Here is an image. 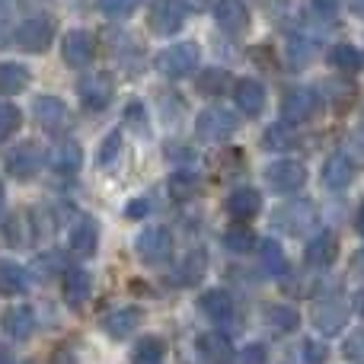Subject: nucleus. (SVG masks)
Returning a JSON list of instances; mask_svg holds the SVG:
<instances>
[{
    "instance_id": "nucleus-1",
    "label": "nucleus",
    "mask_w": 364,
    "mask_h": 364,
    "mask_svg": "<svg viewBox=\"0 0 364 364\" xmlns=\"http://www.w3.org/2000/svg\"><path fill=\"white\" fill-rule=\"evenodd\" d=\"M51 38H55V19L38 13V16H29L19 23L13 42H16L23 51H29V55H42V51H48Z\"/></svg>"
},
{
    "instance_id": "nucleus-2",
    "label": "nucleus",
    "mask_w": 364,
    "mask_h": 364,
    "mask_svg": "<svg viewBox=\"0 0 364 364\" xmlns=\"http://www.w3.org/2000/svg\"><path fill=\"white\" fill-rule=\"evenodd\" d=\"M195 68H198V45L195 42L170 45L157 55V70L164 77H188Z\"/></svg>"
},
{
    "instance_id": "nucleus-3",
    "label": "nucleus",
    "mask_w": 364,
    "mask_h": 364,
    "mask_svg": "<svg viewBox=\"0 0 364 364\" xmlns=\"http://www.w3.org/2000/svg\"><path fill=\"white\" fill-rule=\"evenodd\" d=\"M237 125H240L237 115L224 106H211L195 119V132H198L205 141H214V144H220V141L230 138V134L237 132Z\"/></svg>"
},
{
    "instance_id": "nucleus-4",
    "label": "nucleus",
    "mask_w": 364,
    "mask_h": 364,
    "mask_svg": "<svg viewBox=\"0 0 364 364\" xmlns=\"http://www.w3.org/2000/svg\"><path fill=\"white\" fill-rule=\"evenodd\" d=\"M77 96H80V106L90 109V112H100L112 102L115 87H112V77L102 74V70H93L87 74L80 83H77Z\"/></svg>"
},
{
    "instance_id": "nucleus-5",
    "label": "nucleus",
    "mask_w": 364,
    "mask_h": 364,
    "mask_svg": "<svg viewBox=\"0 0 364 364\" xmlns=\"http://www.w3.org/2000/svg\"><path fill=\"white\" fill-rule=\"evenodd\" d=\"M134 250H138L141 262L160 265L164 259H170V252H173V233L166 230V227H147V230L138 233Z\"/></svg>"
},
{
    "instance_id": "nucleus-6",
    "label": "nucleus",
    "mask_w": 364,
    "mask_h": 364,
    "mask_svg": "<svg viewBox=\"0 0 364 364\" xmlns=\"http://www.w3.org/2000/svg\"><path fill=\"white\" fill-rule=\"evenodd\" d=\"M320 106V96L310 87H291L288 93L282 96V125H301Z\"/></svg>"
},
{
    "instance_id": "nucleus-7",
    "label": "nucleus",
    "mask_w": 364,
    "mask_h": 364,
    "mask_svg": "<svg viewBox=\"0 0 364 364\" xmlns=\"http://www.w3.org/2000/svg\"><path fill=\"white\" fill-rule=\"evenodd\" d=\"M346 323H348V304L342 301V297L329 294V297H323V301L314 307V326L320 329L323 336L342 333V329H346Z\"/></svg>"
},
{
    "instance_id": "nucleus-8",
    "label": "nucleus",
    "mask_w": 364,
    "mask_h": 364,
    "mask_svg": "<svg viewBox=\"0 0 364 364\" xmlns=\"http://www.w3.org/2000/svg\"><path fill=\"white\" fill-rule=\"evenodd\" d=\"M265 182H269L272 192H297V188L307 182V166L297 164V160H278V164H272L269 170H265Z\"/></svg>"
},
{
    "instance_id": "nucleus-9",
    "label": "nucleus",
    "mask_w": 364,
    "mask_h": 364,
    "mask_svg": "<svg viewBox=\"0 0 364 364\" xmlns=\"http://www.w3.org/2000/svg\"><path fill=\"white\" fill-rule=\"evenodd\" d=\"M38 166H42V147L32 144V141H23V144H16L6 154V176H13L19 182L36 176Z\"/></svg>"
},
{
    "instance_id": "nucleus-10",
    "label": "nucleus",
    "mask_w": 364,
    "mask_h": 364,
    "mask_svg": "<svg viewBox=\"0 0 364 364\" xmlns=\"http://www.w3.org/2000/svg\"><path fill=\"white\" fill-rule=\"evenodd\" d=\"M186 26V6L179 0H154L151 6V29L157 36H176V32Z\"/></svg>"
},
{
    "instance_id": "nucleus-11",
    "label": "nucleus",
    "mask_w": 364,
    "mask_h": 364,
    "mask_svg": "<svg viewBox=\"0 0 364 364\" xmlns=\"http://www.w3.org/2000/svg\"><path fill=\"white\" fill-rule=\"evenodd\" d=\"M96 55V42L90 32L83 29H70L61 42V58L70 64V68H90Z\"/></svg>"
},
{
    "instance_id": "nucleus-12",
    "label": "nucleus",
    "mask_w": 364,
    "mask_h": 364,
    "mask_svg": "<svg viewBox=\"0 0 364 364\" xmlns=\"http://www.w3.org/2000/svg\"><path fill=\"white\" fill-rule=\"evenodd\" d=\"M32 115H36L38 125H42L45 132H51V134L64 132V128H68V122H70L68 106H64L58 96H38V100L32 102Z\"/></svg>"
},
{
    "instance_id": "nucleus-13",
    "label": "nucleus",
    "mask_w": 364,
    "mask_h": 364,
    "mask_svg": "<svg viewBox=\"0 0 364 364\" xmlns=\"http://www.w3.org/2000/svg\"><path fill=\"white\" fill-rule=\"evenodd\" d=\"M214 23H218V29L240 36L243 29H250V6L243 0H218L214 4Z\"/></svg>"
},
{
    "instance_id": "nucleus-14",
    "label": "nucleus",
    "mask_w": 364,
    "mask_h": 364,
    "mask_svg": "<svg viewBox=\"0 0 364 364\" xmlns=\"http://www.w3.org/2000/svg\"><path fill=\"white\" fill-rule=\"evenodd\" d=\"M233 102H237V109L246 119H256L265 109V87L259 80H252V77H243V80L233 83Z\"/></svg>"
},
{
    "instance_id": "nucleus-15",
    "label": "nucleus",
    "mask_w": 364,
    "mask_h": 364,
    "mask_svg": "<svg viewBox=\"0 0 364 364\" xmlns=\"http://www.w3.org/2000/svg\"><path fill=\"white\" fill-rule=\"evenodd\" d=\"M227 214H230L233 220H252L259 211H262V195L256 192V188L250 186H240L233 188L230 195H227Z\"/></svg>"
},
{
    "instance_id": "nucleus-16",
    "label": "nucleus",
    "mask_w": 364,
    "mask_h": 364,
    "mask_svg": "<svg viewBox=\"0 0 364 364\" xmlns=\"http://www.w3.org/2000/svg\"><path fill=\"white\" fill-rule=\"evenodd\" d=\"M4 333L10 336L13 342L32 339V333H36V310L26 307V304L6 307V314H4Z\"/></svg>"
},
{
    "instance_id": "nucleus-17",
    "label": "nucleus",
    "mask_w": 364,
    "mask_h": 364,
    "mask_svg": "<svg viewBox=\"0 0 364 364\" xmlns=\"http://www.w3.org/2000/svg\"><path fill=\"white\" fill-rule=\"evenodd\" d=\"M100 326L109 339H128V336L141 326V310L138 307H119V310L102 316Z\"/></svg>"
},
{
    "instance_id": "nucleus-18",
    "label": "nucleus",
    "mask_w": 364,
    "mask_h": 364,
    "mask_svg": "<svg viewBox=\"0 0 364 364\" xmlns=\"http://www.w3.org/2000/svg\"><path fill=\"white\" fill-rule=\"evenodd\" d=\"M61 291H64V301H68V307L70 310H80L83 304L90 301L93 278H90V272H83V269H70V272H64Z\"/></svg>"
},
{
    "instance_id": "nucleus-19",
    "label": "nucleus",
    "mask_w": 364,
    "mask_h": 364,
    "mask_svg": "<svg viewBox=\"0 0 364 364\" xmlns=\"http://www.w3.org/2000/svg\"><path fill=\"white\" fill-rule=\"evenodd\" d=\"M96 246H100V224L93 218H80L70 230V250H74V256L90 259L96 252Z\"/></svg>"
},
{
    "instance_id": "nucleus-20",
    "label": "nucleus",
    "mask_w": 364,
    "mask_h": 364,
    "mask_svg": "<svg viewBox=\"0 0 364 364\" xmlns=\"http://www.w3.org/2000/svg\"><path fill=\"white\" fill-rule=\"evenodd\" d=\"M48 166L55 173H61V176H70V173H77L83 166V151L77 141H61V144L51 147L48 154Z\"/></svg>"
},
{
    "instance_id": "nucleus-21",
    "label": "nucleus",
    "mask_w": 364,
    "mask_h": 364,
    "mask_svg": "<svg viewBox=\"0 0 364 364\" xmlns=\"http://www.w3.org/2000/svg\"><path fill=\"white\" fill-rule=\"evenodd\" d=\"M198 358L201 364H233V348L220 333H205L198 339Z\"/></svg>"
},
{
    "instance_id": "nucleus-22",
    "label": "nucleus",
    "mask_w": 364,
    "mask_h": 364,
    "mask_svg": "<svg viewBox=\"0 0 364 364\" xmlns=\"http://www.w3.org/2000/svg\"><path fill=\"white\" fill-rule=\"evenodd\" d=\"M304 256H307V262L314 265V269H329V265L336 262V256H339V243H336L333 233H316L307 243Z\"/></svg>"
},
{
    "instance_id": "nucleus-23",
    "label": "nucleus",
    "mask_w": 364,
    "mask_h": 364,
    "mask_svg": "<svg viewBox=\"0 0 364 364\" xmlns=\"http://www.w3.org/2000/svg\"><path fill=\"white\" fill-rule=\"evenodd\" d=\"M198 307L205 310V316L208 320H214V323H230L233 320V301H230V294L220 291V288L205 291L201 301H198Z\"/></svg>"
},
{
    "instance_id": "nucleus-24",
    "label": "nucleus",
    "mask_w": 364,
    "mask_h": 364,
    "mask_svg": "<svg viewBox=\"0 0 364 364\" xmlns=\"http://www.w3.org/2000/svg\"><path fill=\"white\" fill-rule=\"evenodd\" d=\"M29 288V272L13 259H0V294L16 297Z\"/></svg>"
},
{
    "instance_id": "nucleus-25",
    "label": "nucleus",
    "mask_w": 364,
    "mask_h": 364,
    "mask_svg": "<svg viewBox=\"0 0 364 364\" xmlns=\"http://www.w3.org/2000/svg\"><path fill=\"white\" fill-rule=\"evenodd\" d=\"M262 320H265V326H269L275 336H288V333H294V329H297L301 316H297V310L288 307V304H272V307H265Z\"/></svg>"
},
{
    "instance_id": "nucleus-26",
    "label": "nucleus",
    "mask_w": 364,
    "mask_h": 364,
    "mask_svg": "<svg viewBox=\"0 0 364 364\" xmlns=\"http://www.w3.org/2000/svg\"><path fill=\"white\" fill-rule=\"evenodd\" d=\"M29 87V70L23 64H0V96H16Z\"/></svg>"
},
{
    "instance_id": "nucleus-27",
    "label": "nucleus",
    "mask_w": 364,
    "mask_h": 364,
    "mask_svg": "<svg viewBox=\"0 0 364 364\" xmlns=\"http://www.w3.org/2000/svg\"><path fill=\"white\" fill-rule=\"evenodd\" d=\"M352 179H355V166L348 164L342 154H336V157H329L326 164H323V182H326L329 188H346Z\"/></svg>"
},
{
    "instance_id": "nucleus-28",
    "label": "nucleus",
    "mask_w": 364,
    "mask_h": 364,
    "mask_svg": "<svg viewBox=\"0 0 364 364\" xmlns=\"http://www.w3.org/2000/svg\"><path fill=\"white\" fill-rule=\"evenodd\" d=\"M329 61H333L336 70H346V74H358L361 64H364V58H361V51L355 48V45L339 42V45H333V51H329Z\"/></svg>"
},
{
    "instance_id": "nucleus-29",
    "label": "nucleus",
    "mask_w": 364,
    "mask_h": 364,
    "mask_svg": "<svg viewBox=\"0 0 364 364\" xmlns=\"http://www.w3.org/2000/svg\"><path fill=\"white\" fill-rule=\"evenodd\" d=\"M259 262H262V269L269 272L272 278H282L284 272H288V259H284L282 246L272 243V240H265V243L259 246Z\"/></svg>"
},
{
    "instance_id": "nucleus-30",
    "label": "nucleus",
    "mask_w": 364,
    "mask_h": 364,
    "mask_svg": "<svg viewBox=\"0 0 364 364\" xmlns=\"http://www.w3.org/2000/svg\"><path fill=\"white\" fill-rule=\"evenodd\" d=\"M166 188H170V195L176 201H188V198H195V192L201 188V182L192 170H176L170 176V182H166Z\"/></svg>"
},
{
    "instance_id": "nucleus-31",
    "label": "nucleus",
    "mask_w": 364,
    "mask_h": 364,
    "mask_svg": "<svg viewBox=\"0 0 364 364\" xmlns=\"http://www.w3.org/2000/svg\"><path fill=\"white\" fill-rule=\"evenodd\" d=\"M275 220H278V227H282V230L301 233L304 227L310 224V208L301 205V211H297V205H288V208H282V211L275 214Z\"/></svg>"
},
{
    "instance_id": "nucleus-32",
    "label": "nucleus",
    "mask_w": 364,
    "mask_h": 364,
    "mask_svg": "<svg viewBox=\"0 0 364 364\" xmlns=\"http://www.w3.org/2000/svg\"><path fill=\"white\" fill-rule=\"evenodd\" d=\"M224 87H227V70H220V68H208L195 77V90L205 96H220Z\"/></svg>"
},
{
    "instance_id": "nucleus-33",
    "label": "nucleus",
    "mask_w": 364,
    "mask_h": 364,
    "mask_svg": "<svg viewBox=\"0 0 364 364\" xmlns=\"http://www.w3.org/2000/svg\"><path fill=\"white\" fill-rule=\"evenodd\" d=\"M205 265H208V256L201 250L188 252L186 262H182V269H179V284H195L201 275H205Z\"/></svg>"
},
{
    "instance_id": "nucleus-34",
    "label": "nucleus",
    "mask_w": 364,
    "mask_h": 364,
    "mask_svg": "<svg viewBox=\"0 0 364 364\" xmlns=\"http://www.w3.org/2000/svg\"><path fill=\"white\" fill-rule=\"evenodd\" d=\"M262 144H265V151H275V154L291 151L294 147V132H291V125H275L265 132Z\"/></svg>"
},
{
    "instance_id": "nucleus-35",
    "label": "nucleus",
    "mask_w": 364,
    "mask_h": 364,
    "mask_svg": "<svg viewBox=\"0 0 364 364\" xmlns=\"http://www.w3.org/2000/svg\"><path fill=\"white\" fill-rule=\"evenodd\" d=\"M314 55H316V42H314V38H307V36H291V42H288V58H291V64H307V61H314Z\"/></svg>"
},
{
    "instance_id": "nucleus-36",
    "label": "nucleus",
    "mask_w": 364,
    "mask_h": 364,
    "mask_svg": "<svg viewBox=\"0 0 364 364\" xmlns=\"http://www.w3.org/2000/svg\"><path fill=\"white\" fill-rule=\"evenodd\" d=\"M164 361V342L147 336L144 342L134 346V364H160Z\"/></svg>"
},
{
    "instance_id": "nucleus-37",
    "label": "nucleus",
    "mask_w": 364,
    "mask_h": 364,
    "mask_svg": "<svg viewBox=\"0 0 364 364\" xmlns=\"http://www.w3.org/2000/svg\"><path fill=\"white\" fill-rule=\"evenodd\" d=\"M23 125V112H19L13 102H0V141L13 138Z\"/></svg>"
},
{
    "instance_id": "nucleus-38",
    "label": "nucleus",
    "mask_w": 364,
    "mask_h": 364,
    "mask_svg": "<svg viewBox=\"0 0 364 364\" xmlns=\"http://www.w3.org/2000/svg\"><path fill=\"white\" fill-rule=\"evenodd\" d=\"M224 246L230 252H250L256 246V237H252L250 227H233V230L224 233Z\"/></svg>"
},
{
    "instance_id": "nucleus-39",
    "label": "nucleus",
    "mask_w": 364,
    "mask_h": 364,
    "mask_svg": "<svg viewBox=\"0 0 364 364\" xmlns=\"http://www.w3.org/2000/svg\"><path fill=\"white\" fill-rule=\"evenodd\" d=\"M61 269H64L61 252H45V256H38L36 265H32V272H38V278H51V275H58Z\"/></svg>"
},
{
    "instance_id": "nucleus-40",
    "label": "nucleus",
    "mask_w": 364,
    "mask_h": 364,
    "mask_svg": "<svg viewBox=\"0 0 364 364\" xmlns=\"http://www.w3.org/2000/svg\"><path fill=\"white\" fill-rule=\"evenodd\" d=\"M96 6H100V13H106V16L122 19V16H128V13H134L138 0H96Z\"/></svg>"
},
{
    "instance_id": "nucleus-41",
    "label": "nucleus",
    "mask_w": 364,
    "mask_h": 364,
    "mask_svg": "<svg viewBox=\"0 0 364 364\" xmlns=\"http://www.w3.org/2000/svg\"><path fill=\"white\" fill-rule=\"evenodd\" d=\"M301 358H304V364H326L329 352H326V346H323V342L307 339V342H304V352H301Z\"/></svg>"
},
{
    "instance_id": "nucleus-42",
    "label": "nucleus",
    "mask_w": 364,
    "mask_h": 364,
    "mask_svg": "<svg viewBox=\"0 0 364 364\" xmlns=\"http://www.w3.org/2000/svg\"><path fill=\"white\" fill-rule=\"evenodd\" d=\"M119 151H122V134H119V132L106 134V141H102V147H100V164H102V166L112 164V160L119 157Z\"/></svg>"
},
{
    "instance_id": "nucleus-43",
    "label": "nucleus",
    "mask_w": 364,
    "mask_h": 364,
    "mask_svg": "<svg viewBox=\"0 0 364 364\" xmlns=\"http://www.w3.org/2000/svg\"><path fill=\"white\" fill-rule=\"evenodd\" d=\"M342 157L348 160V164H364V134H352L348 138V144H346V154Z\"/></svg>"
},
{
    "instance_id": "nucleus-44",
    "label": "nucleus",
    "mask_w": 364,
    "mask_h": 364,
    "mask_svg": "<svg viewBox=\"0 0 364 364\" xmlns=\"http://www.w3.org/2000/svg\"><path fill=\"white\" fill-rule=\"evenodd\" d=\"M342 352H346V358H355V361L364 358V329H358V333L348 336V339H346V348H342Z\"/></svg>"
},
{
    "instance_id": "nucleus-45",
    "label": "nucleus",
    "mask_w": 364,
    "mask_h": 364,
    "mask_svg": "<svg viewBox=\"0 0 364 364\" xmlns=\"http://www.w3.org/2000/svg\"><path fill=\"white\" fill-rule=\"evenodd\" d=\"M125 122L134 128V132H144L147 128V115H144V106L141 102H132V106L125 109Z\"/></svg>"
},
{
    "instance_id": "nucleus-46",
    "label": "nucleus",
    "mask_w": 364,
    "mask_h": 364,
    "mask_svg": "<svg viewBox=\"0 0 364 364\" xmlns=\"http://www.w3.org/2000/svg\"><path fill=\"white\" fill-rule=\"evenodd\" d=\"M237 364H265V346H246Z\"/></svg>"
},
{
    "instance_id": "nucleus-47",
    "label": "nucleus",
    "mask_w": 364,
    "mask_h": 364,
    "mask_svg": "<svg viewBox=\"0 0 364 364\" xmlns=\"http://www.w3.org/2000/svg\"><path fill=\"white\" fill-rule=\"evenodd\" d=\"M310 4H314V10L320 13V16H333V13L339 10L342 0H310Z\"/></svg>"
},
{
    "instance_id": "nucleus-48",
    "label": "nucleus",
    "mask_w": 364,
    "mask_h": 364,
    "mask_svg": "<svg viewBox=\"0 0 364 364\" xmlns=\"http://www.w3.org/2000/svg\"><path fill=\"white\" fill-rule=\"evenodd\" d=\"M147 211H151V201H147V198H134L132 201V205H128V218H144V214Z\"/></svg>"
},
{
    "instance_id": "nucleus-49",
    "label": "nucleus",
    "mask_w": 364,
    "mask_h": 364,
    "mask_svg": "<svg viewBox=\"0 0 364 364\" xmlns=\"http://www.w3.org/2000/svg\"><path fill=\"white\" fill-rule=\"evenodd\" d=\"M355 230L364 237V201H361V208H358V214H355Z\"/></svg>"
},
{
    "instance_id": "nucleus-50",
    "label": "nucleus",
    "mask_w": 364,
    "mask_h": 364,
    "mask_svg": "<svg viewBox=\"0 0 364 364\" xmlns=\"http://www.w3.org/2000/svg\"><path fill=\"white\" fill-rule=\"evenodd\" d=\"M348 10H352L355 16H364V0H348Z\"/></svg>"
},
{
    "instance_id": "nucleus-51",
    "label": "nucleus",
    "mask_w": 364,
    "mask_h": 364,
    "mask_svg": "<svg viewBox=\"0 0 364 364\" xmlns=\"http://www.w3.org/2000/svg\"><path fill=\"white\" fill-rule=\"evenodd\" d=\"M355 307H358V314L364 316V291H361V294H358V297H355Z\"/></svg>"
},
{
    "instance_id": "nucleus-52",
    "label": "nucleus",
    "mask_w": 364,
    "mask_h": 364,
    "mask_svg": "<svg viewBox=\"0 0 364 364\" xmlns=\"http://www.w3.org/2000/svg\"><path fill=\"white\" fill-rule=\"evenodd\" d=\"M0 364H10V352H6L4 346H0Z\"/></svg>"
}]
</instances>
